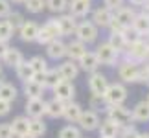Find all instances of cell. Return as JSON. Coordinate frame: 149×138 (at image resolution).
Here are the masks:
<instances>
[{
    "label": "cell",
    "instance_id": "cell-32",
    "mask_svg": "<svg viewBox=\"0 0 149 138\" xmlns=\"http://www.w3.org/2000/svg\"><path fill=\"white\" fill-rule=\"evenodd\" d=\"M6 20H8V24L11 26V30L17 33V31L20 30V26L24 24V20H26V19H24V15H22V13H19V11H13V9H11V13L6 17Z\"/></svg>",
    "mask_w": 149,
    "mask_h": 138
},
{
    "label": "cell",
    "instance_id": "cell-48",
    "mask_svg": "<svg viewBox=\"0 0 149 138\" xmlns=\"http://www.w3.org/2000/svg\"><path fill=\"white\" fill-rule=\"evenodd\" d=\"M44 77H46V72H35L31 77V81H35L39 85H44Z\"/></svg>",
    "mask_w": 149,
    "mask_h": 138
},
{
    "label": "cell",
    "instance_id": "cell-39",
    "mask_svg": "<svg viewBox=\"0 0 149 138\" xmlns=\"http://www.w3.org/2000/svg\"><path fill=\"white\" fill-rule=\"evenodd\" d=\"M13 30H11V26L8 24V20L6 19H0V41L2 43H9V39L13 37Z\"/></svg>",
    "mask_w": 149,
    "mask_h": 138
},
{
    "label": "cell",
    "instance_id": "cell-10",
    "mask_svg": "<svg viewBox=\"0 0 149 138\" xmlns=\"http://www.w3.org/2000/svg\"><path fill=\"white\" fill-rule=\"evenodd\" d=\"M68 15H72L74 19H85L90 11H92V6H90L88 0H68Z\"/></svg>",
    "mask_w": 149,
    "mask_h": 138
},
{
    "label": "cell",
    "instance_id": "cell-1",
    "mask_svg": "<svg viewBox=\"0 0 149 138\" xmlns=\"http://www.w3.org/2000/svg\"><path fill=\"white\" fill-rule=\"evenodd\" d=\"M105 103L107 105H123L129 98V90L125 87V83L116 81V83H109V87L105 90Z\"/></svg>",
    "mask_w": 149,
    "mask_h": 138
},
{
    "label": "cell",
    "instance_id": "cell-30",
    "mask_svg": "<svg viewBox=\"0 0 149 138\" xmlns=\"http://www.w3.org/2000/svg\"><path fill=\"white\" fill-rule=\"evenodd\" d=\"M17 96H19V90H17L15 85H11V83H8V81H6L4 85H0V100L13 103V101L17 100Z\"/></svg>",
    "mask_w": 149,
    "mask_h": 138
},
{
    "label": "cell",
    "instance_id": "cell-35",
    "mask_svg": "<svg viewBox=\"0 0 149 138\" xmlns=\"http://www.w3.org/2000/svg\"><path fill=\"white\" fill-rule=\"evenodd\" d=\"M46 8L52 11V13H65L66 11V6H68V0H44Z\"/></svg>",
    "mask_w": 149,
    "mask_h": 138
},
{
    "label": "cell",
    "instance_id": "cell-38",
    "mask_svg": "<svg viewBox=\"0 0 149 138\" xmlns=\"http://www.w3.org/2000/svg\"><path fill=\"white\" fill-rule=\"evenodd\" d=\"M42 28H44V30H46L54 39H59V37H61V30H59V24H57V19H55V17H54V19H48V20L42 24Z\"/></svg>",
    "mask_w": 149,
    "mask_h": 138
},
{
    "label": "cell",
    "instance_id": "cell-22",
    "mask_svg": "<svg viewBox=\"0 0 149 138\" xmlns=\"http://www.w3.org/2000/svg\"><path fill=\"white\" fill-rule=\"evenodd\" d=\"M0 61H2L6 66H9V68H17L22 61H24V55H22V52H20L19 48H15V46H9V48L6 50V54H4V57H2Z\"/></svg>",
    "mask_w": 149,
    "mask_h": 138
},
{
    "label": "cell",
    "instance_id": "cell-24",
    "mask_svg": "<svg viewBox=\"0 0 149 138\" xmlns=\"http://www.w3.org/2000/svg\"><path fill=\"white\" fill-rule=\"evenodd\" d=\"M63 111H65V103L52 98L50 101H46V107H44V116H48L52 120L63 118Z\"/></svg>",
    "mask_w": 149,
    "mask_h": 138
},
{
    "label": "cell",
    "instance_id": "cell-60",
    "mask_svg": "<svg viewBox=\"0 0 149 138\" xmlns=\"http://www.w3.org/2000/svg\"><path fill=\"white\" fill-rule=\"evenodd\" d=\"M88 2H92V0H88Z\"/></svg>",
    "mask_w": 149,
    "mask_h": 138
},
{
    "label": "cell",
    "instance_id": "cell-17",
    "mask_svg": "<svg viewBox=\"0 0 149 138\" xmlns=\"http://www.w3.org/2000/svg\"><path fill=\"white\" fill-rule=\"evenodd\" d=\"M92 24L96 28H109V24L112 22V11L107 9L105 6H101V8L94 9L92 11Z\"/></svg>",
    "mask_w": 149,
    "mask_h": 138
},
{
    "label": "cell",
    "instance_id": "cell-44",
    "mask_svg": "<svg viewBox=\"0 0 149 138\" xmlns=\"http://www.w3.org/2000/svg\"><path fill=\"white\" fill-rule=\"evenodd\" d=\"M11 13V4L9 0H0V19H6Z\"/></svg>",
    "mask_w": 149,
    "mask_h": 138
},
{
    "label": "cell",
    "instance_id": "cell-28",
    "mask_svg": "<svg viewBox=\"0 0 149 138\" xmlns=\"http://www.w3.org/2000/svg\"><path fill=\"white\" fill-rule=\"evenodd\" d=\"M22 92H24V96L28 98V100L42 98L44 87H42V85H39V83H35V81H26V83H22Z\"/></svg>",
    "mask_w": 149,
    "mask_h": 138
},
{
    "label": "cell",
    "instance_id": "cell-58",
    "mask_svg": "<svg viewBox=\"0 0 149 138\" xmlns=\"http://www.w3.org/2000/svg\"><path fill=\"white\" fill-rule=\"evenodd\" d=\"M146 101H147V103H149V92H147V98H146Z\"/></svg>",
    "mask_w": 149,
    "mask_h": 138
},
{
    "label": "cell",
    "instance_id": "cell-51",
    "mask_svg": "<svg viewBox=\"0 0 149 138\" xmlns=\"http://www.w3.org/2000/svg\"><path fill=\"white\" fill-rule=\"evenodd\" d=\"M142 13H144L146 17H149V0H147L144 6H142Z\"/></svg>",
    "mask_w": 149,
    "mask_h": 138
},
{
    "label": "cell",
    "instance_id": "cell-47",
    "mask_svg": "<svg viewBox=\"0 0 149 138\" xmlns=\"http://www.w3.org/2000/svg\"><path fill=\"white\" fill-rule=\"evenodd\" d=\"M109 30H111V33H123V31H125V28H123L122 24H118V22L112 19V22L109 24Z\"/></svg>",
    "mask_w": 149,
    "mask_h": 138
},
{
    "label": "cell",
    "instance_id": "cell-33",
    "mask_svg": "<svg viewBox=\"0 0 149 138\" xmlns=\"http://www.w3.org/2000/svg\"><path fill=\"white\" fill-rule=\"evenodd\" d=\"M59 138H83V131L79 129L77 125L68 123L59 131Z\"/></svg>",
    "mask_w": 149,
    "mask_h": 138
},
{
    "label": "cell",
    "instance_id": "cell-26",
    "mask_svg": "<svg viewBox=\"0 0 149 138\" xmlns=\"http://www.w3.org/2000/svg\"><path fill=\"white\" fill-rule=\"evenodd\" d=\"M28 122H30V118L28 116H17L13 118V122H9V127L13 131V136H24L28 135Z\"/></svg>",
    "mask_w": 149,
    "mask_h": 138
},
{
    "label": "cell",
    "instance_id": "cell-52",
    "mask_svg": "<svg viewBox=\"0 0 149 138\" xmlns=\"http://www.w3.org/2000/svg\"><path fill=\"white\" fill-rule=\"evenodd\" d=\"M142 41H144V44H146V48L149 50V33H147L146 37H142Z\"/></svg>",
    "mask_w": 149,
    "mask_h": 138
},
{
    "label": "cell",
    "instance_id": "cell-21",
    "mask_svg": "<svg viewBox=\"0 0 149 138\" xmlns=\"http://www.w3.org/2000/svg\"><path fill=\"white\" fill-rule=\"evenodd\" d=\"M134 15H136V11L133 8H127V6H122L120 9H116L112 13V19L118 22V24H122L123 28H129L131 26V22H133L134 19Z\"/></svg>",
    "mask_w": 149,
    "mask_h": 138
},
{
    "label": "cell",
    "instance_id": "cell-3",
    "mask_svg": "<svg viewBox=\"0 0 149 138\" xmlns=\"http://www.w3.org/2000/svg\"><path fill=\"white\" fill-rule=\"evenodd\" d=\"M74 35H76V39L81 41L83 44H92V43L98 41L100 28H96L92 24V20H83V22H77Z\"/></svg>",
    "mask_w": 149,
    "mask_h": 138
},
{
    "label": "cell",
    "instance_id": "cell-31",
    "mask_svg": "<svg viewBox=\"0 0 149 138\" xmlns=\"http://www.w3.org/2000/svg\"><path fill=\"white\" fill-rule=\"evenodd\" d=\"M107 43L111 44V46L118 52L120 55H122V52L125 50V46H127V41H125L123 33H111V35H109V41H107Z\"/></svg>",
    "mask_w": 149,
    "mask_h": 138
},
{
    "label": "cell",
    "instance_id": "cell-40",
    "mask_svg": "<svg viewBox=\"0 0 149 138\" xmlns=\"http://www.w3.org/2000/svg\"><path fill=\"white\" fill-rule=\"evenodd\" d=\"M101 109H103V111L107 109L105 98L98 96V94H92V96H90V111H96V112H98V111H101Z\"/></svg>",
    "mask_w": 149,
    "mask_h": 138
},
{
    "label": "cell",
    "instance_id": "cell-34",
    "mask_svg": "<svg viewBox=\"0 0 149 138\" xmlns=\"http://www.w3.org/2000/svg\"><path fill=\"white\" fill-rule=\"evenodd\" d=\"M59 81H63L61 79V76H59V72H57V68H48L46 70V77H44V85L42 87L44 89H54Z\"/></svg>",
    "mask_w": 149,
    "mask_h": 138
},
{
    "label": "cell",
    "instance_id": "cell-56",
    "mask_svg": "<svg viewBox=\"0 0 149 138\" xmlns=\"http://www.w3.org/2000/svg\"><path fill=\"white\" fill-rule=\"evenodd\" d=\"M11 2H13V4H24L26 0H9V4H11Z\"/></svg>",
    "mask_w": 149,
    "mask_h": 138
},
{
    "label": "cell",
    "instance_id": "cell-19",
    "mask_svg": "<svg viewBox=\"0 0 149 138\" xmlns=\"http://www.w3.org/2000/svg\"><path fill=\"white\" fill-rule=\"evenodd\" d=\"M83 114V107L76 101H68L65 103V111H63V118L66 120L68 123H77L79 118Z\"/></svg>",
    "mask_w": 149,
    "mask_h": 138
},
{
    "label": "cell",
    "instance_id": "cell-55",
    "mask_svg": "<svg viewBox=\"0 0 149 138\" xmlns=\"http://www.w3.org/2000/svg\"><path fill=\"white\" fill-rule=\"evenodd\" d=\"M138 138H149V133H138Z\"/></svg>",
    "mask_w": 149,
    "mask_h": 138
},
{
    "label": "cell",
    "instance_id": "cell-41",
    "mask_svg": "<svg viewBox=\"0 0 149 138\" xmlns=\"http://www.w3.org/2000/svg\"><path fill=\"white\" fill-rule=\"evenodd\" d=\"M116 138H138V131H136V127L133 123H131V125H123V127H120Z\"/></svg>",
    "mask_w": 149,
    "mask_h": 138
},
{
    "label": "cell",
    "instance_id": "cell-4",
    "mask_svg": "<svg viewBox=\"0 0 149 138\" xmlns=\"http://www.w3.org/2000/svg\"><path fill=\"white\" fill-rule=\"evenodd\" d=\"M107 118L112 120L116 125L123 127V125H131L133 122V114H131V109H127L125 105H107L105 109Z\"/></svg>",
    "mask_w": 149,
    "mask_h": 138
},
{
    "label": "cell",
    "instance_id": "cell-49",
    "mask_svg": "<svg viewBox=\"0 0 149 138\" xmlns=\"http://www.w3.org/2000/svg\"><path fill=\"white\" fill-rule=\"evenodd\" d=\"M8 48H9L8 43H2V41H0V59L4 57V54H6V50H8Z\"/></svg>",
    "mask_w": 149,
    "mask_h": 138
},
{
    "label": "cell",
    "instance_id": "cell-37",
    "mask_svg": "<svg viewBox=\"0 0 149 138\" xmlns=\"http://www.w3.org/2000/svg\"><path fill=\"white\" fill-rule=\"evenodd\" d=\"M24 8H26L28 13L37 15V13H42V9L46 8V4H44V0H26Z\"/></svg>",
    "mask_w": 149,
    "mask_h": 138
},
{
    "label": "cell",
    "instance_id": "cell-11",
    "mask_svg": "<svg viewBox=\"0 0 149 138\" xmlns=\"http://www.w3.org/2000/svg\"><path fill=\"white\" fill-rule=\"evenodd\" d=\"M46 55H48V59L52 61H61V59H65V55H66V43L63 41V39H54L52 43L46 44Z\"/></svg>",
    "mask_w": 149,
    "mask_h": 138
},
{
    "label": "cell",
    "instance_id": "cell-7",
    "mask_svg": "<svg viewBox=\"0 0 149 138\" xmlns=\"http://www.w3.org/2000/svg\"><path fill=\"white\" fill-rule=\"evenodd\" d=\"M54 98L59 100L63 103H68V101H74V96H76V87H74L72 81H59L54 89Z\"/></svg>",
    "mask_w": 149,
    "mask_h": 138
},
{
    "label": "cell",
    "instance_id": "cell-29",
    "mask_svg": "<svg viewBox=\"0 0 149 138\" xmlns=\"http://www.w3.org/2000/svg\"><path fill=\"white\" fill-rule=\"evenodd\" d=\"M15 74H17V77H19L22 83H26V81H31V77H33V74H35V72H33V68H31L30 63L24 59L19 66L15 68Z\"/></svg>",
    "mask_w": 149,
    "mask_h": 138
},
{
    "label": "cell",
    "instance_id": "cell-12",
    "mask_svg": "<svg viewBox=\"0 0 149 138\" xmlns=\"http://www.w3.org/2000/svg\"><path fill=\"white\" fill-rule=\"evenodd\" d=\"M57 72H59L63 81H74V79H77V76H79V66H77V63L66 59L57 66Z\"/></svg>",
    "mask_w": 149,
    "mask_h": 138
},
{
    "label": "cell",
    "instance_id": "cell-43",
    "mask_svg": "<svg viewBox=\"0 0 149 138\" xmlns=\"http://www.w3.org/2000/svg\"><path fill=\"white\" fill-rule=\"evenodd\" d=\"M103 6H105L107 9H111L112 13H114L116 9H120V8L123 6V0H103Z\"/></svg>",
    "mask_w": 149,
    "mask_h": 138
},
{
    "label": "cell",
    "instance_id": "cell-45",
    "mask_svg": "<svg viewBox=\"0 0 149 138\" xmlns=\"http://www.w3.org/2000/svg\"><path fill=\"white\" fill-rule=\"evenodd\" d=\"M0 138H13V131L9 123H0Z\"/></svg>",
    "mask_w": 149,
    "mask_h": 138
},
{
    "label": "cell",
    "instance_id": "cell-50",
    "mask_svg": "<svg viewBox=\"0 0 149 138\" xmlns=\"http://www.w3.org/2000/svg\"><path fill=\"white\" fill-rule=\"evenodd\" d=\"M129 2L133 4V6H138V8H142V6L147 2V0H129Z\"/></svg>",
    "mask_w": 149,
    "mask_h": 138
},
{
    "label": "cell",
    "instance_id": "cell-57",
    "mask_svg": "<svg viewBox=\"0 0 149 138\" xmlns=\"http://www.w3.org/2000/svg\"><path fill=\"white\" fill-rule=\"evenodd\" d=\"M19 138H33V136H30V135H24V136H19Z\"/></svg>",
    "mask_w": 149,
    "mask_h": 138
},
{
    "label": "cell",
    "instance_id": "cell-54",
    "mask_svg": "<svg viewBox=\"0 0 149 138\" xmlns=\"http://www.w3.org/2000/svg\"><path fill=\"white\" fill-rule=\"evenodd\" d=\"M6 83V76H4V72L2 74H0V85H4Z\"/></svg>",
    "mask_w": 149,
    "mask_h": 138
},
{
    "label": "cell",
    "instance_id": "cell-14",
    "mask_svg": "<svg viewBox=\"0 0 149 138\" xmlns=\"http://www.w3.org/2000/svg\"><path fill=\"white\" fill-rule=\"evenodd\" d=\"M17 33H19V37L24 43H35L37 35H39V24L33 20H24V24L20 26V30Z\"/></svg>",
    "mask_w": 149,
    "mask_h": 138
},
{
    "label": "cell",
    "instance_id": "cell-16",
    "mask_svg": "<svg viewBox=\"0 0 149 138\" xmlns=\"http://www.w3.org/2000/svg\"><path fill=\"white\" fill-rule=\"evenodd\" d=\"M44 107H46V101L42 98H33V100L26 101V116L28 118H42L44 116Z\"/></svg>",
    "mask_w": 149,
    "mask_h": 138
},
{
    "label": "cell",
    "instance_id": "cell-46",
    "mask_svg": "<svg viewBox=\"0 0 149 138\" xmlns=\"http://www.w3.org/2000/svg\"><path fill=\"white\" fill-rule=\"evenodd\" d=\"M9 112H11V103L0 100V116H8Z\"/></svg>",
    "mask_w": 149,
    "mask_h": 138
},
{
    "label": "cell",
    "instance_id": "cell-25",
    "mask_svg": "<svg viewBox=\"0 0 149 138\" xmlns=\"http://www.w3.org/2000/svg\"><path fill=\"white\" fill-rule=\"evenodd\" d=\"M96 131L100 133V138H116L118 136V131H120V125H116L112 120L105 118Z\"/></svg>",
    "mask_w": 149,
    "mask_h": 138
},
{
    "label": "cell",
    "instance_id": "cell-18",
    "mask_svg": "<svg viewBox=\"0 0 149 138\" xmlns=\"http://www.w3.org/2000/svg\"><path fill=\"white\" fill-rule=\"evenodd\" d=\"M77 66H79V70H83V72H87V74H92V72H98L100 61H98V57H96L94 52H88L87 50V54L77 61Z\"/></svg>",
    "mask_w": 149,
    "mask_h": 138
},
{
    "label": "cell",
    "instance_id": "cell-53",
    "mask_svg": "<svg viewBox=\"0 0 149 138\" xmlns=\"http://www.w3.org/2000/svg\"><path fill=\"white\" fill-rule=\"evenodd\" d=\"M142 65H144V68H146V70L149 72V57H147V59H146L144 63H142Z\"/></svg>",
    "mask_w": 149,
    "mask_h": 138
},
{
    "label": "cell",
    "instance_id": "cell-2",
    "mask_svg": "<svg viewBox=\"0 0 149 138\" xmlns=\"http://www.w3.org/2000/svg\"><path fill=\"white\" fill-rule=\"evenodd\" d=\"M122 55H123V59L142 65V63H144L147 57H149V50L146 48L144 41H142V39H138V41L129 43L127 46H125V50L122 52Z\"/></svg>",
    "mask_w": 149,
    "mask_h": 138
},
{
    "label": "cell",
    "instance_id": "cell-13",
    "mask_svg": "<svg viewBox=\"0 0 149 138\" xmlns=\"http://www.w3.org/2000/svg\"><path fill=\"white\" fill-rule=\"evenodd\" d=\"M87 54V44H83L81 41H77V39H74V41L66 43V59L68 61H74L77 63L81 57Z\"/></svg>",
    "mask_w": 149,
    "mask_h": 138
},
{
    "label": "cell",
    "instance_id": "cell-6",
    "mask_svg": "<svg viewBox=\"0 0 149 138\" xmlns=\"http://www.w3.org/2000/svg\"><path fill=\"white\" fill-rule=\"evenodd\" d=\"M138 68H140L138 63L122 59L118 61V77L122 79V83H134L136 76H138Z\"/></svg>",
    "mask_w": 149,
    "mask_h": 138
},
{
    "label": "cell",
    "instance_id": "cell-23",
    "mask_svg": "<svg viewBox=\"0 0 149 138\" xmlns=\"http://www.w3.org/2000/svg\"><path fill=\"white\" fill-rule=\"evenodd\" d=\"M131 114H133V122L147 123L149 122V103L146 100L138 101L133 109H131Z\"/></svg>",
    "mask_w": 149,
    "mask_h": 138
},
{
    "label": "cell",
    "instance_id": "cell-9",
    "mask_svg": "<svg viewBox=\"0 0 149 138\" xmlns=\"http://www.w3.org/2000/svg\"><path fill=\"white\" fill-rule=\"evenodd\" d=\"M79 129L81 131H87V133H90V131H96L100 127V123H101V118H100V114L96 112V111H83L81 114V118H79Z\"/></svg>",
    "mask_w": 149,
    "mask_h": 138
},
{
    "label": "cell",
    "instance_id": "cell-42",
    "mask_svg": "<svg viewBox=\"0 0 149 138\" xmlns=\"http://www.w3.org/2000/svg\"><path fill=\"white\" fill-rule=\"evenodd\" d=\"M134 83H140V85H146V87H149V72L146 70L144 66L138 68V76H136V81Z\"/></svg>",
    "mask_w": 149,
    "mask_h": 138
},
{
    "label": "cell",
    "instance_id": "cell-59",
    "mask_svg": "<svg viewBox=\"0 0 149 138\" xmlns=\"http://www.w3.org/2000/svg\"><path fill=\"white\" fill-rule=\"evenodd\" d=\"M0 74H2V65H0Z\"/></svg>",
    "mask_w": 149,
    "mask_h": 138
},
{
    "label": "cell",
    "instance_id": "cell-8",
    "mask_svg": "<svg viewBox=\"0 0 149 138\" xmlns=\"http://www.w3.org/2000/svg\"><path fill=\"white\" fill-rule=\"evenodd\" d=\"M88 90L92 92V94H98V96H103L105 94V90L109 87V79L105 74H101V72H92L88 76Z\"/></svg>",
    "mask_w": 149,
    "mask_h": 138
},
{
    "label": "cell",
    "instance_id": "cell-27",
    "mask_svg": "<svg viewBox=\"0 0 149 138\" xmlns=\"http://www.w3.org/2000/svg\"><path fill=\"white\" fill-rule=\"evenodd\" d=\"M46 133V123L42 122V118H30L28 122V135L33 138H41Z\"/></svg>",
    "mask_w": 149,
    "mask_h": 138
},
{
    "label": "cell",
    "instance_id": "cell-15",
    "mask_svg": "<svg viewBox=\"0 0 149 138\" xmlns=\"http://www.w3.org/2000/svg\"><path fill=\"white\" fill-rule=\"evenodd\" d=\"M57 19V24H59V30H61V37H68V35H74L76 31V26H77V20L74 19L72 15L68 13H61Z\"/></svg>",
    "mask_w": 149,
    "mask_h": 138
},
{
    "label": "cell",
    "instance_id": "cell-36",
    "mask_svg": "<svg viewBox=\"0 0 149 138\" xmlns=\"http://www.w3.org/2000/svg\"><path fill=\"white\" fill-rule=\"evenodd\" d=\"M28 63L31 65L33 72H46L48 70V61H46V57H42V55H33Z\"/></svg>",
    "mask_w": 149,
    "mask_h": 138
},
{
    "label": "cell",
    "instance_id": "cell-20",
    "mask_svg": "<svg viewBox=\"0 0 149 138\" xmlns=\"http://www.w3.org/2000/svg\"><path fill=\"white\" fill-rule=\"evenodd\" d=\"M129 28H131V30H133L138 37H146L147 33H149V17H146L144 13H136Z\"/></svg>",
    "mask_w": 149,
    "mask_h": 138
},
{
    "label": "cell",
    "instance_id": "cell-5",
    "mask_svg": "<svg viewBox=\"0 0 149 138\" xmlns=\"http://www.w3.org/2000/svg\"><path fill=\"white\" fill-rule=\"evenodd\" d=\"M94 54H96V57H98L100 65H103V66H116L118 61H120V57H122L107 41L105 43H100L98 46H96Z\"/></svg>",
    "mask_w": 149,
    "mask_h": 138
}]
</instances>
